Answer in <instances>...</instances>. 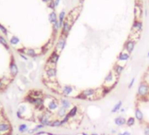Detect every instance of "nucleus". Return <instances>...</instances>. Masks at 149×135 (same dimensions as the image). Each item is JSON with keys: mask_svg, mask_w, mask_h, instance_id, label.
<instances>
[{"mask_svg": "<svg viewBox=\"0 0 149 135\" xmlns=\"http://www.w3.org/2000/svg\"><path fill=\"white\" fill-rule=\"evenodd\" d=\"M50 20H51V22L53 23V24H55L56 22H58V20H57V16L54 12L51 13V15H50Z\"/></svg>", "mask_w": 149, "mask_h": 135, "instance_id": "c85d7f7f", "label": "nucleus"}, {"mask_svg": "<svg viewBox=\"0 0 149 135\" xmlns=\"http://www.w3.org/2000/svg\"><path fill=\"white\" fill-rule=\"evenodd\" d=\"M46 132H39L36 135H41V134H46Z\"/></svg>", "mask_w": 149, "mask_h": 135, "instance_id": "4c0bfd02", "label": "nucleus"}, {"mask_svg": "<svg viewBox=\"0 0 149 135\" xmlns=\"http://www.w3.org/2000/svg\"><path fill=\"white\" fill-rule=\"evenodd\" d=\"M58 58H59V55H58L57 53L53 52L52 54V55L49 57V59H48V63H51V64H53V65H57V62L58 61Z\"/></svg>", "mask_w": 149, "mask_h": 135, "instance_id": "4468645a", "label": "nucleus"}, {"mask_svg": "<svg viewBox=\"0 0 149 135\" xmlns=\"http://www.w3.org/2000/svg\"><path fill=\"white\" fill-rule=\"evenodd\" d=\"M3 88V83H2V81H0V89Z\"/></svg>", "mask_w": 149, "mask_h": 135, "instance_id": "37998d69", "label": "nucleus"}, {"mask_svg": "<svg viewBox=\"0 0 149 135\" xmlns=\"http://www.w3.org/2000/svg\"><path fill=\"white\" fill-rule=\"evenodd\" d=\"M1 112H4V110H3V106L2 105H1V103H0V113Z\"/></svg>", "mask_w": 149, "mask_h": 135, "instance_id": "58836bf2", "label": "nucleus"}, {"mask_svg": "<svg viewBox=\"0 0 149 135\" xmlns=\"http://www.w3.org/2000/svg\"><path fill=\"white\" fill-rule=\"evenodd\" d=\"M50 126H52V127L61 126V121L60 120H55V121H52V123L50 124Z\"/></svg>", "mask_w": 149, "mask_h": 135, "instance_id": "bb28decb", "label": "nucleus"}, {"mask_svg": "<svg viewBox=\"0 0 149 135\" xmlns=\"http://www.w3.org/2000/svg\"><path fill=\"white\" fill-rule=\"evenodd\" d=\"M1 123H8L7 118L4 116V112H1V113H0V124H1Z\"/></svg>", "mask_w": 149, "mask_h": 135, "instance_id": "c756f323", "label": "nucleus"}, {"mask_svg": "<svg viewBox=\"0 0 149 135\" xmlns=\"http://www.w3.org/2000/svg\"><path fill=\"white\" fill-rule=\"evenodd\" d=\"M73 90H74V88L72 86H71V85H65L62 89V94L65 96H69L72 94Z\"/></svg>", "mask_w": 149, "mask_h": 135, "instance_id": "9b49d317", "label": "nucleus"}, {"mask_svg": "<svg viewBox=\"0 0 149 135\" xmlns=\"http://www.w3.org/2000/svg\"><path fill=\"white\" fill-rule=\"evenodd\" d=\"M11 133V125L9 123L0 124V135H7Z\"/></svg>", "mask_w": 149, "mask_h": 135, "instance_id": "39448f33", "label": "nucleus"}, {"mask_svg": "<svg viewBox=\"0 0 149 135\" xmlns=\"http://www.w3.org/2000/svg\"><path fill=\"white\" fill-rule=\"evenodd\" d=\"M149 95V84L146 82H142L140 83L138 87V91H137V96L138 98L147 97Z\"/></svg>", "mask_w": 149, "mask_h": 135, "instance_id": "f257e3e1", "label": "nucleus"}, {"mask_svg": "<svg viewBox=\"0 0 149 135\" xmlns=\"http://www.w3.org/2000/svg\"><path fill=\"white\" fill-rule=\"evenodd\" d=\"M57 75V69L56 68H51V69L46 70V76L48 78L50 79H53L56 77Z\"/></svg>", "mask_w": 149, "mask_h": 135, "instance_id": "dca6fc26", "label": "nucleus"}, {"mask_svg": "<svg viewBox=\"0 0 149 135\" xmlns=\"http://www.w3.org/2000/svg\"><path fill=\"white\" fill-rule=\"evenodd\" d=\"M147 57L149 58V51H148V53H147Z\"/></svg>", "mask_w": 149, "mask_h": 135, "instance_id": "de8ad7c7", "label": "nucleus"}, {"mask_svg": "<svg viewBox=\"0 0 149 135\" xmlns=\"http://www.w3.org/2000/svg\"><path fill=\"white\" fill-rule=\"evenodd\" d=\"M117 135H124V134H123V133H119Z\"/></svg>", "mask_w": 149, "mask_h": 135, "instance_id": "a18cd8bd", "label": "nucleus"}, {"mask_svg": "<svg viewBox=\"0 0 149 135\" xmlns=\"http://www.w3.org/2000/svg\"><path fill=\"white\" fill-rule=\"evenodd\" d=\"M148 69H149V67H148Z\"/></svg>", "mask_w": 149, "mask_h": 135, "instance_id": "8fccbe9b", "label": "nucleus"}, {"mask_svg": "<svg viewBox=\"0 0 149 135\" xmlns=\"http://www.w3.org/2000/svg\"><path fill=\"white\" fill-rule=\"evenodd\" d=\"M74 97H75L76 99H80V100H86V97H85V96H83L81 93L78 94V95H77V96H75Z\"/></svg>", "mask_w": 149, "mask_h": 135, "instance_id": "f704fd0d", "label": "nucleus"}, {"mask_svg": "<svg viewBox=\"0 0 149 135\" xmlns=\"http://www.w3.org/2000/svg\"><path fill=\"white\" fill-rule=\"evenodd\" d=\"M113 81H114V74H113V71L112 70L106 75L105 79H104V85L108 86L109 83H112V85H115L113 84Z\"/></svg>", "mask_w": 149, "mask_h": 135, "instance_id": "423d86ee", "label": "nucleus"}, {"mask_svg": "<svg viewBox=\"0 0 149 135\" xmlns=\"http://www.w3.org/2000/svg\"><path fill=\"white\" fill-rule=\"evenodd\" d=\"M134 47H135V40L130 39L125 41V45H124V49H125V52H127L128 54H131V53L133 51Z\"/></svg>", "mask_w": 149, "mask_h": 135, "instance_id": "20e7f679", "label": "nucleus"}, {"mask_svg": "<svg viewBox=\"0 0 149 135\" xmlns=\"http://www.w3.org/2000/svg\"><path fill=\"white\" fill-rule=\"evenodd\" d=\"M78 106H73V107H71V109H70V111L67 112V115L69 116L70 118H74L76 115H77V113H78Z\"/></svg>", "mask_w": 149, "mask_h": 135, "instance_id": "a211bd4d", "label": "nucleus"}, {"mask_svg": "<svg viewBox=\"0 0 149 135\" xmlns=\"http://www.w3.org/2000/svg\"><path fill=\"white\" fill-rule=\"evenodd\" d=\"M124 68H125L124 65L116 63V64H114V66L112 68V71L114 72V75H116L117 76H119L122 74V72L124 71Z\"/></svg>", "mask_w": 149, "mask_h": 135, "instance_id": "9d476101", "label": "nucleus"}, {"mask_svg": "<svg viewBox=\"0 0 149 135\" xmlns=\"http://www.w3.org/2000/svg\"><path fill=\"white\" fill-rule=\"evenodd\" d=\"M48 108H49L51 111H53V110H56L58 108V103L57 101L53 100L52 102H50V104L48 105Z\"/></svg>", "mask_w": 149, "mask_h": 135, "instance_id": "5701e85b", "label": "nucleus"}, {"mask_svg": "<svg viewBox=\"0 0 149 135\" xmlns=\"http://www.w3.org/2000/svg\"><path fill=\"white\" fill-rule=\"evenodd\" d=\"M143 133H144V135H149V123H147L144 126V129H143Z\"/></svg>", "mask_w": 149, "mask_h": 135, "instance_id": "473e14b6", "label": "nucleus"}, {"mask_svg": "<svg viewBox=\"0 0 149 135\" xmlns=\"http://www.w3.org/2000/svg\"><path fill=\"white\" fill-rule=\"evenodd\" d=\"M60 105H61V107H64L65 109H69L70 107L71 106V104L67 98H62L60 100Z\"/></svg>", "mask_w": 149, "mask_h": 135, "instance_id": "f3484780", "label": "nucleus"}, {"mask_svg": "<svg viewBox=\"0 0 149 135\" xmlns=\"http://www.w3.org/2000/svg\"><path fill=\"white\" fill-rule=\"evenodd\" d=\"M122 105H123V102H122V101L121 100L118 101V102L114 105V106L112 107V109L111 110V112H112V113H116V112L119 111L121 108H122Z\"/></svg>", "mask_w": 149, "mask_h": 135, "instance_id": "2eb2a0df", "label": "nucleus"}, {"mask_svg": "<svg viewBox=\"0 0 149 135\" xmlns=\"http://www.w3.org/2000/svg\"><path fill=\"white\" fill-rule=\"evenodd\" d=\"M142 27H143V25L141 23V21L140 20H135L133 22V26H132V31L133 33H141V31H142Z\"/></svg>", "mask_w": 149, "mask_h": 135, "instance_id": "6e6552de", "label": "nucleus"}, {"mask_svg": "<svg viewBox=\"0 0 149 135\" xmlns=\"http://www.w3.org/2000/svg\"><path fill=\"white\" fill-rule=\"evenodd\" d=\"M114 124L117 126H123L126 124V118L123 116H117L114 118Z\"/></svg>", "mask_w": 149, "mask_h": 135, "instance_id": "1a4fd4ad", "label": "nucleus"}, {"mask_svg": "<svg viewBox=\"0 0 149 135\" xmlns=\"http://www.w3.org/2000/svg\"><path fill=\"white\" fill-rule=\"evenodd\" d=\"M0 42H1L3 45H4V46L6 47V48H8V44H7V41L3 37H0Z\"/></svg>", "mask_w": 149, "mask_h": 135, "instance_id": "c9c22d12", "label": "nucleus"}, {"mask_svg": "<svg viewBox=\"0 0 149 135\" xmlns=\"http://www.w3.org/2000/svg\"><path fill=\"white\" fill-rule=\"evenodd\" d=\"M81 135H91V134H88V133H82Z\"/></svg>", "mask_w": 149, "mask_h": 135, "instance_id": "c03bdc74", "label": "nucleus"}, {"mask_svg": "<svg viewBox=\"0 0 149 135\" xmlns=\"http://www.w3.org/2000/svg\"><path fill=\"white\" fill-rule=\"evenodd\" d=\"M57 114H58V117H60V118H63L67 114V110L65 109V108H64V107H60V108L58 110Z\"/></svg>", "mask_w": 149, "mask_h": 135, "instance_id": "4be33fe9", "label": "nucleus"}, {"mask_svg": "<svg viewBox=\"0 0 149 135\" xmlns=\"http://www.w3.org/2000/svg\"><path fill=\"white\" fill-rule=\"evenodd\" d=\"M112 89V87H111V86H105V85H104L101 89V95L103 96H105L106 95L110 93Z\"/></svg>", "mask_w": 149, "mask_h": 135, "instance_id": "412c9836", "label": "nucleus"}, {"mask_svg": "<svg viewBox=\"0 0 149 135\" xmlns=\"http://www.w3.org/2000/svg\"><path fill=\"white\" fill-rule=\"evenodd\" d=\"M123 134L124 135H131V133H130L128 131H125V132H123Z\"/></svg>", "mask_w": 149, "mask_h": 135, "instance_id": "e433bc0d", "label": "nucleus"}, {"mask_svg": "<svg viewBox=\"0 0 149 135\" xmlns=\"http://www.w3.org/2000/svg\"><path fill=\"white\" fill-rule=\"evenodd\" d=\"M125 111V108H121V109H120V111H121V112H124V111Z\"/></svg>", "mask_w": 149, "mask_h": 135, "instance_id": "79ce46f5", "label": "nucleus"}, {"mask_svg": "<svg viewBox=\"0 0 149 135\" xmlns=\"http://www.w3.org/2000/svg\"><path fill=\"white\" fill-rule=\"evenodd\" d=\"M24 54L31 55V56H34L35 54H36V51H35L34 49H30V48H28V49H24Z\"/></svg>", "mask_w": 149, "mask_h": 135, "instance_id": "a878e982", "label": "nucleus"}, {"mask_svg": "<svg viewBox=\"0 0 149 135\" xmlns=\"http://www.w3.org/2000/svg\"><path fill=\"white\" fill-rule=\"evenodd\" d=\"M11 41H12L13 43H17V39H16V38H14V39H12Z\"/></svg>", "mask_w": 149, "mask_h": 135, "instance_id": "a19ab883", "label": "nucleus"}, {"mask_svg": "<svg viewBox=\"0 0 149 135\" xmlns=\"http://www.w3.org/2000/svg\"><path fill=\"white\" fill-rule=\"evenodd\" d=\"M69 119H70V117L68 115H65L64 118H62V120H60L61 121V125H64L65 124H66V123H68V121H69Z\"/></svg>", "mask_w": 149, "mask_h": 135, "instance_id": "2f4dec72", "label": "nucleus"}, {"mask_svg": "<svg viewBox=\"0 0 149 135\" xmlns=\"http://www.w3.org/2000/svg\"><path fill=\"white\" fill-rule=\"evenodd\" d=\"M32 104H34L35 106L37 107V108H41L43 106V99L42 98H38V99H33L32 101Z\"/></svg>", "mask_w": 149, "mask_h": 135, "instance_id": "b1692460", "label": "nucleus"}, {"mask_svg": "<svg viewBox=\"0 0 149 135\" xmlns=\"http://www.w3.org/2000/svg\"><path fill=\"white\" fill-rule=\"evenodd\" d=\"M134 12H135L136 20H139V19H141V15H142V10H141V6L136 5V6H135V9H134Z\"/></svg>", "mask_w": 149, "mask_h": 135, "instance_id": "aec40b11", "label": "nucleus"}, {"mask_svg": "<svg viewBox=\"0 0 149 135\" xmlns=\"http://www.w3.org/2000/svg\"><path fill=\"white\" fill-rule=\"evenodd\" d=\"M71 26L68 23V22L65 21L63 23V26H62V36H65L66 37L67 34L69 33L70 30H71Z\"/></svg>", "mask_w": 149, "mask_h": 135, "instance_id": "f8f14e48", "label": "nucleus"}, {"mask_svg": "<svg viewBox=\"0 0 149 135\" xmlns=\"http://www.w3.org/2000/svg\"><path fill=\"white\" fill-rule=\"evenodd\" d=\"M134 83H135V77H133V78L131 79V81H130L129 84H128V89H132Z\"/></svg>", "mask_w": 149, "mask_h": 135, "instance_id": "72a5a7b5", "label": "nucleus"}, {"mask_svg": "<svg viewBox=\"0 0 149 135\" xmlns=\"http://www.w3.org/2000/svg\"><path fill=\"white\" fill-rule=\"evenodd\" d=\"M45 1H46V2H50L51 0H45Z\"/></svg>", "mask_w": 149, "mask_h": 135, "instance_id": "09e8293b", "label": "nucleus"}, {"mask_svg": "<svg viewBox=\"0 0 149 135\" xmlns=\"http://www.w3.org/2000/svg\"><path fill=\"white\" fill-rule=\"evenodd\" d=\"M129 58H130V54L124 51V52L119 53V55L117 57V60H118V61H127L129 60Z\"/></svg>", "mask_w": 149, "mask_h": 135, "instance_id": "ddd939ff", "label": "nucleus"}, {"mask_svg": "<svg viewBox=\"0 0 149 135\" xmlns=\"http://www.w3.org/2000/svg\"><path fill=\"white\" fill-rule=\"evenodd\" d=\"M134 125H135V118L134 117H129V118L126 119V124L125 125H127L129 127H132Z\"/></svg>", "mask_w": 149, "mask_h": 135, "instance_id": "393cba45", "label": "nucleus"}, {"mask_svg": "<svg viewBox=\"0 0 149 135\" xmlns=\"http://www.w3.org/2000/svg\"><path fill=\"white\" fill-rule=\"evenodd\" d=\"M11 73L14 75V76H16V75L17 74V72H18L17 66H16L14 63H11Z\"/></svg>", "mask_w": 149, "mask_h": 135, "instance_id": "cd10ccee", "label": "nucleus"}, {"mask_svg": "<svg viewBox=\"0 0 149 135\" xmlns=\"http://www.w3.org/2000/svg\"><path fill=\"white\" fill-rule=\"evenodd\" d=\"M97 91H98L97 89L89 88V89H84V90H82L80 93L82 94L83 96L86 97V99H90V98H92L93 96L97 95Z\"/></svg>", "mask_w": 149, "mask_h": 135, "instance_id": "f03ea898", "label": "nucleus"}, {"mask_svg": "<svg viewBox=\"0 0 149 135\" xmlns=\"http://www.w3.org/2000/svg\"><path fill=\"white\" fill-rule=\"evenodd\" d=\"M111 132H112V134H115V133H117V131H116V130H115V129H112V131H111Z\"/></svg>", "mask_w": 149, "mask_h": 135, "instance_id": "ea45409f", "label": "nucleus"}, {"mask_svg": "<svg viewBox=\"0 0 149 135\" xmlns=\"http://www.w3.org/2000/svg\"><path fill=\"white\" fill-rule=\"evenodd\" d=\"M28 129V127H27V125L24 124H22L20 125L19 126H18V131L20 132V133H24V131H26Z\"/></svg>", "mask_w": 149, "mask_h": 135, "instance_id": "7c9ffc66", "label": "nucleus"}, {"mask_svg": "<svg viewBox=\"0 0 149 135\" xmlns=\"http://www.w3.org/2000/svg\"><path fill=\"white\" fill-rule=\"evenodd\" d=\"M91 135H99V134H98V133H92Z\"/></svg>", "mask_w": 149, "mask_h": 135, "instance_id": "49530a36", "label": "nucleus"}, {"mask_svg": "<svg viewBox=\"0 0 149 135\" xmlns=\"http://www.w3.org/2000/svg\"><path fill=\"white\" fill-rule=\"evenodd\" d=\"M134 116H135L134 117L135 119L138 120L140 123L144 122V113H143L142 111L139 107H136L135 110H134Z\"/></svg>", "mask_w": 149, "mask_h": 135, "instance_id": "0eeeda50", "label": "nucleus"}, {"mask_svg": "<svg viewBox=\"0 0 149 135\" xmlns=\"http://www.w3.org/2000/svg\"><path fill=\"white\" fill-rule=\"evenodd\" d=\"M40 122H41V124L44 125H49L50 126V124L52 123V121H51V119H50V118L48 116L44 115V116H42L41 118H40Z\"/></svg>", "mask_w": 149, "mask_h": 135, "instance_id": "6ab92c4d", "label": "nucleus"}, {"mask_svg": "<svg viewBox=\"0 0 149 135\" xmlns=\"http://www.w3.org/2000/svg\"><path fill=\"white\" fill-rule=\"evenodd\" d=\"M65 42H66V37L62 36L60 39H58V43H57V45H56V48H55V51H54V52L57 53L58 55H59L61 51L64 49V48H65Z\"/></svg>", "mask_w": 149, "mask_h": 135, "instance_id": "7ed1b4c3", "label": "nucleus"}]
</instances>
